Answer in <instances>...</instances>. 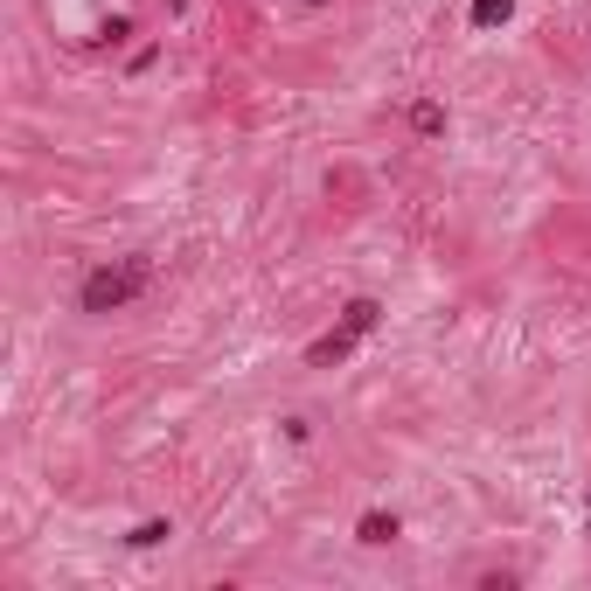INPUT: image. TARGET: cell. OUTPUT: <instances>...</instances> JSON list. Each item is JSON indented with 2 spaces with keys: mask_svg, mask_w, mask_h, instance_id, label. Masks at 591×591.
Returning a JSON list of instances; mask_svg holds the SVG:
<instances>
[{
  "mask_svg": "<svg viewBox=\"0 0 591 591\" xmlns=\"http://www.w3.org/2000/svg\"><path fill=\"white\" fill-rule=\"evenodd\" d=\"M147 279H153L147 258H119V265H98V272L77 286V306H84V313H126L133 299L147 293Z\"/></svg>",
  "mask_w": 591,
  "mask_h": 591,
  "instance_id": "obj_1",
  "label": "cell"
},
{
  "mask_svg": "<svg viewBox=\"0 0 591 591\" xmlns=\"http://www.w3.org/2000/svg\"><path fill=\"white\" fill-rule=\"evenodd\" d=\"M376 320H383V306H376V299H348V313H341V327H348L355 341H362V334H369Z\"/></svg>",
  "mask_w": 591,
  "mask_h": 591,
  "instance_id": "obj_2",
  "label": "cell"
},
{
  "mask_svg": "<svg viewBox=\"0 0 591 591\" xmlns=\"http://www.w3.org/2000/svg\"><path fill=\"white\" fill-rule=\"evenodd\" d=\"M355 536H362V543H397V515H383V508H369V515L355 522Z\"/></svg>",
  "mask_w": 591,
  "mask_h": 591,
  "instance_id": "obj_3",
  "label": "cell"
},
{
  "mask_svg": "<svg viewBox=\"0 0 591 591\" xmlns=\"http://www.w3.org/2000/svg\"><path fill=\"white\" fill-rule=\"evenodd\" d=\"M411 133H425V140H432V133H445V105L418 98V105H411Z\"/></svg>",
  "mask_w": 591,
  "mask_h": 591,
  "instance_id": "obj_4",
  "label": "cell"
},
{
  "mask_svg": "<svg viewBox=\"0 0 591 591\" xmlns=\"http://www.w3.org/2000/svg\"><path fill=\"white\" fill-rule=\"evenodd\" d=\"M348 348H355V334H348V327H334L327 341H313V362H341Z\"/></svg>",
  "mask_w": 591,
  "mask_h": 591,
  "instance_id": "obj_5",
  "label": "cell"
},
{
  "mask_svg": "<svg viewBox=\"0 0 591 591\" xmlns=\"http://www.w3.org/2000/svg\"><path fill=\"white\" fill-rule=\"evenodd\" d=\"M508 14H515V0H473V28H494Z\"/></svg>",
  "mask_w": 591,
  "mask_h": 591,
  "instance_id": "obj_6",
  "label": "cell"
},
{
  "mask_svg": "<svg viewBox=\"0 0 591 591\" xmlns=\"http://www.w3.org/2000/svg\"><path fill=\"white\" fill-rule=\"evenodd\" d=\"M167 536H174V529H167V522H140V529H133V536H126V543H133V550H153V543H167Z\"/></svg>",
  "mask_w": 591,
  "mask_h": 591,
  "instance_id": "obj_7",
  "label": "cell"
},
{
  "mask_svg": "<svg viewBox=\"0 0 591 591\" xmlns=\"http://www.w3.org/2000/svg\"><path fill=\"white\" fill-rule=\"evenodd\" d=\"M585 529H591V501H585Z\"/></svg>",
  "mask_w": 591,
  "mask_h": 591,
  "instance_id": "obj_8",
  "label": "cell"
},
{
  "mask_svg": "<svg viewBox=\"0 0 591 591\" xmlns=\"http://www.w3.org/2000/svg\"><path fill=\"white\" fill-rule=\"evenodd\" d=\"M167 7H181V0H167Z\"/></svg>",
  "mask_w": 591,
  "mask_h": 591,
  "instance_id": "obj_9",
  "label": "cell"
}]
</instances>
